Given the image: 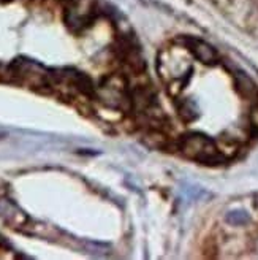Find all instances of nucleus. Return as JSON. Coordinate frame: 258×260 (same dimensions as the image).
<instances>
[{
  "instance_id": "f257e3e1",
  "label": "nucleus",
  "mask_w": 258,
  "mask_h": 260,
  "mask_svg": "<svg viewBox=\"0 0 258 260\" xmlns=\"http://www.w3.org/2000/svg\"><path fill=\"white\" fill-rule=\"evenodd\" d=\"M179 149L182 151L186 157L197 160L200 164H218L222 162L224 157L218 152L215 143L203 134L198 132H189L179 138L177 143Z\"/></svg>"
},
{
  "instance_id": "39448f33",
  "label": "nucleus",
  "mask_w": 258,
  "mask_h": 260,
  "mask_svg": "<svg viewBox=\"0 0 258 260\" xmlns=\"http://www.w3.org/2000/svg\"><path fill=\"white\" fill-rule=\"evenodd\" d=\"M227 220L230 224H233V225H244V224H247L249 222V214L246 211H231L227 214Z\"/></svg>"
},
{
  "instance_id": "7ed1b4c3",
  "label": "nucleus",
  "mask_w": 258,
  "mask_h": 260,
  "mask_svg": "<svg viewBox=\"0 0 258 260\" xmlns=\"http://www.w3.org/2000/svg\"><path fill=\"white\" fill-rule=\"evenodd\" d=\"M0 217H2L7 224L13 225V227H19L22 229L24 224L27 222V216H25L22 211L18 210L16 205H13L10 200H2L0 202Z\"/></svg>"
},
{
  "instance_id": "20e7f679",
  "label": "nucleus",
  "mask_w": 258,
  "mask_h": 260,
  "mask_svg": "<svg viewBox=\"0 0 258 260\" xmlns=\"http://www.w3.org/2000/svg\"><path fill=\"white\" fill-rule=\"evenodd\" d=\"M236 84H238V89L242 95L252 97L253 94H256V86L252 83V80L247 75H244V73L236 75Z\"/></svg>"
},
{
  "instance_id": "f03ea898",
  "label": "nucleus",
  "mask_w": 258,
  "mask_h": 260,
  "mask_svg": "<svg viewBox=\"0 0 258 260\" xmlns=\"http://www.w3.org/2000/svg\"><path fill=\"white\" fill-rule=\"evenodd\" d=\"M186 46L192 51V54L203 63H214L217 60V51L203 40H198V38H187Z\"/></svg>"
}]
</instances>
